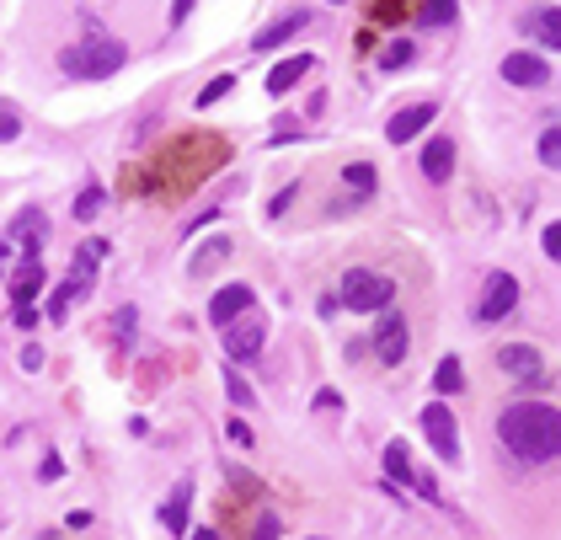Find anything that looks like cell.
<instances>
[{
  "label": "cell",
  "instance_id": "cell-1",
  "mask_svg": "<svg viewBox=\"0 0 561 540\" xmlns=\"http://www.w3.org/2000/svg\"><path fill=\"white\" fill-rule=\"evenodd\" d=\"M497 439H503V450L513 460L545 466V460L561 455V412L551 401H513V407H503V418H497Z\"/></svg>",
  "mask_w": 561,
  "mask_h": 540
},
{
  "label": "cell",
  "instance_id": "cell-2",
  "mask_svg": "<svg viewBox=\"0 0 561 540\" xmlns=\"http://www.w3.org/2000/svg\"><path fill=\"white\" fill-rule=\"evenodd\" d=\"M123 59H129V49H123L118 38H86V43H75V49L59 54V70H65L70 81H107V75L123 70Z\"/></svg>",
  "mask_w": 561,
  "mask_h": 540
},
{
  "label": "cell",
  "instance_id": "cell-3",
  "mask_svg": "<svg viewBox=\"0 0 561 540\" xmlns=\"http://www.w3.org/2000/svg\"><path fill=\"white\" fill-rule=\"evenodd\" d=\"M391 279H380V273H369V268H353L348 279H342V305L348 311H364V316H374V311H385L391 305Z\"/></svg>",
  "mask_w": 561,
  "mask_h": 540
},
{
  "label": "cell",
  "instance_id": "cell-4",
  "mask_svg": "<svg viewBox=\"0 0 561 540\" xmlns=\"http://www.w3.org/2000/svg\"><path fill=\"white\" fill-rule=\"evenodd\" d=\"M423 434L433 444V455L455 466V460H460V439H455V412H449L444 401H428V407H423Z\"/></svg>",
  "mask_w": 561,
  "mask_h": 540
},
{
  "label": "cell",
  "instance_id": "cell-5",
  "mask_svg": "<svg viewBox=\"0 0 561 540\" xmlns=\"http://www.w3.org/2000/svg\"><path fill=\"white\" fill-rule=\"evenodd\" d=\"M513 305H519V279H513V273H492L487 289H481L476 316H481V321H503Z\"/></svg>",
  "mask_w": 561,
  "mask_h": 540
},
{
  "label": "cell",
  "instance_id": "cell-6",
  "mask_svg": "<svg viewBox=\"0 0 561 540\" xmlns=\"http://www.w3.org/2000/svg\"><path fill=\"white\" fill-rule=\"evenodd\" d=\"M252 300H257V295H252V284H225L220 295L209 300V327H220V332H225L236 316L252 311Z\"/></svg>",
  "mask_w": 561,
  "mask_h": 540
},
{
  "label": "cell",
  "instance_id": "cell-7",
  "mask_svg": "<svg viewBox=\"0 0 561 540\" xmlns=\"http://www.w3.org/2000/svg\"><path fill=\"white\" fill-rule=\"evenodd\" d=\"M497 364H503L513 380H524V385H545V364H540V353H535V348H524V343L497 348Z\"/></svg>",
  "mask_w": 561,
  "mask_h": 540
},
{
  "label": "cell",
  "instance_id": "cell-8",
  "mask_svg": "<svg viewBox=\"0 0 561 540\" xmlns=\"http://www.w3.org/2000/svg\"><path fill=\"white\" fill-rule=\"evenodd\" d=\"M503 81H508V86H529V91H535V86H551V65H545L540 54H508V59H503Z\"/></svg>",
  "mask_w": 561,
  "mask_h": 540
},
{
  "label": "cell",
  "instance_id": "cell-9",
  "mask_svg": "<svg viewBox=\"0 0 561 540\" xmlns=\"http://www.w3.org/2000/svg\"><path fill=\"white\" fill-rule=\"evenodd\" d=\"M433 118H439V107H433V102H417V107H401V113L391 118V129H385V134H391V145H412L417 140V134H423L428 129V123Z\"/></svg>",
  "mask_w": 561,
  "mask_h": 540
},
{
  "label": "cell",
  "instance_id": "cell-10",
  "mask_svg": "<svg viewBox=\"0 0 561 540\" xmlns=\"http://www.w3.org/2000/svg\"><path fill=\"white\" fill-rule=\"evenodd\" d=\"M225 353L236 364L257 359V353H262V327H257V321H230V327H225Z\"/></svg>",
  "mask_w": 561,
  "mask_h": 540
},
{
  "label": "cell",
  "instance_id": "cell-11",
  "mask_svg": "<svg viewBox=\"0 0 561 540\" xmlns=\"http://www.w3.org/2000/svg\"><path fill=\"white\" fill-rule=\"evenodd\" d=\"M449 172H455V140H449V134H433V140L423 145V177L444 182Z\"/></svg>",
  "mask_w": 561,
  "mask_h": 540
},
{
  "label": "cell",
  "instance_id": "cell-12",
  "mask_svg": "<svg viewBox=\"0 0 561 540\" xmlns=\"http://www.w3.org/2000/svg\"><path fill=\"white\" fill-rule=\"evenodd\" d=\"M374 353H380V364H401V359H407V321L385 316L380 337H374Z\"/></svg>",
  "mask_w": 561,
  "mask_h": 540
},
{
  "label": "cell",
  "instance_id": "cell-13",
  "mask_svg": "<svg viewBox=\"0 0 561 540\" xmlns=\"http://www.w3.org/2000/svg\"><path fill=\"white\" fill-rule=\"evenodd\" d=\"M305 27H310V11H289V17H278V22L268 27V33H257V38H252V49H257V54H268V49H278V43H289L294 33H305Z\"/></svg>",
  "mask_w": 561,
  "mask_h": 540
},
{
  "label": "cell",
  "instance_id": "cell-14",
  "mask_svg": "<svg viewBox=\"0 0 561 540\" xmlns=\"http://www.w3.org/2000/svg\"><path fill=\"white\" fill-rule=\"evenodd\" d=\"M524 33H529V38H540V43H551V49L561 54V11H556V6L529 11V17H524Z\"/></svg>",
  "mask_w": 561,
  "mask_h": 540
},
{
  "label": "cell",
  "instance_id": "cell-15",
  "mask_svg": "<svg viewBox=\"0 0 561 540\" xmlns=\"http://www.w3.org/2000/svg\"><path fill=\"white\" fill-rule=\"evenodd\" d=\"M310 70V54H294V59H284V65H273L268 70V91L273 97H284V91H294V81Z\"/></svg>",
  "mask_w": 561,
  "mask_h": 540
},
{
  "label": "cell",
  "instance_id": "cell-16",
  "mask_svg": "<svg viewBox=\"0 0 561 540\" xmlns=\"http://www.w3.org/2000/svg\"><path fill=\"white\" fill-rule=\"evenodd\" d=\"M187 503H193V482H177L171 503L161 508V519H166V530H171V535H182V530H187Z\"/></svg>",
  "mask_w": 561,
  "mask_h": 540
},
{
  "label": "cell",
  "instance_id": "cell-17",
  "mask_svg": "<svg viewBox=\"0 0 561 540\" xmlns=\"http://www.w3.org/2000/svg\"><path fill=\"white\" fill-rule=\"evenodd\" d=\"M433 385H439L444 396H460L465 391V369H460L455 353H444V359H439V369H433Z\"/></svg>",
  "mask_w": 561,
  "mask_h": 540
},
{
  "label": "cell",
  "instance_id": "cell-18",
  "mask_svg": "<svg viewBox=\"0 0 561 540\" xmlns=\"http://www.w3.org/2000/svg\"><path fill=\"white\" fill-rule=\"evenodd\" d=\"M385 476H391V482H412L417 487V471L407 466V444H401V439L385 444Z\"/></svg>",
  "mask_w": 561,
  "mask_h": 540
},
{
  "label": "cell",
  "instance_id": "cell-19",
  "mask_svg": "<svg viewBox=\"0 0 561 540\" xmlns=\"http://www.w3.org/2000/svg\"><path fill=\"white\" fill-rule=\"evenodd\" d=\"M342 182L353 188V198H369L380 177H374V166H369V161H353V166H342Z\"/></svg>",
  "mask_w": 561,
  "mask_h": 540
},
{
  "label": "cell",
  "instance_id": "cell-20",
  "mask_svg": "<svg viewBox=\"0 0 561 540\" xmlns=\"http://www.w3.org/2000/svg\"><path fill=\"white\" fill-rule=\"evenodd\" d=\"M17 236H22V241L33 246V252H38V246H43V236H49V220H43L38 209H27L22 220H17Z\"/></svg>",
  "mask_w": 561,
  "mask_h": 540
},
{
  "label": "cell",
  "instance_id": "cell-21",
  "mask_svg": "<svg viewBox=\"0 0 561 540\" xmlns=\"http://www.w3.org/2000/svg\"><path fill=\"white\" fill-rule=\"evenodd\" d=\"M75 295H86V284H81V279L59 284V289H54V300H49V316H54V321H65V316H70V300H75Z\"/></svg>",
  "mask_w": 561,
  "mask_h": 540
},
{
  "label": "cell",
  "instance_id": "cell-22",
  "mask_svg": "<svg viewBox=\"0 0 561 540\" xmlns=\"http://www.w3.org/2000/svg\"><path fill=\"white\" fill-rule=\"evenodd\" d=\"M412 54H417V43H407V38H396L391 49L380 54V70H407L412 65Z\"/></svg>",
  "mask_w": 561,
  "mask_h": 540
},
{
  "label": "cell",
  "instance_id": "cell-23",
  "mask_svg": "<svg viewBox=\"0 0 561 540\" xmlns=\"http://www.w3.org/2000/svg\"><path fill=\"white\" fill-rule=\"evenodd\" d=\"M102 204H107V193L97 188V182H91V188H86L81 198H75V220H97V214H102Z\"/></svg>",
  "mask_w": 561,
  "mask_h": 540
},
{
  "label": "cell",
  "instance_id": "cell-24",
  "mask_svg": "<svg viewBox=\"0 0 561 540\" xmlns=\"http://www.w3.org/2000/svg\"><path fill=\"white\" fill-rule=\"evenodd\" d=\"M540 161L551 166V172H561V129H545L540 134Z\"/></svg>",
  "mask_w": 561,
  "mask_h": 540
},
{
  "label": "cell",
  "instance_id": "cell-25",
  "mask_svg": "<svg viewBox=\"0 0 561 540\" xmlns=\"http://www.w3.org/2000/svg\"><path fill=\"white\" fill-rule=\"evenodd\" d=\"M423 22H428V27L455 22V0H428V6H423Z\"/></svg>",
  "mask_w": 561,
  "mask_h": 540
},
{
  "label": "cell",
  "instance_id": "cell-26",
  "mask_svg": "<svg viewBox=\"0 0 561 540\" xmlns=\"http://www.w3.org/2000/svg\"><path fill=\"white\" fill-rule=\"evenodd\" d=\"M230 86H236V75H214V81L204 86V91H198V107H209V102H220L225 97V91Z\"/></svg>",
  "mask_w": 561,
  "mask_h": 540
},
{
  "label": "cell",
  "instance_id": "cell-27",
  "mask_svg": "<svg viewBox=\"0 0 561 540\" xmlns=\"http://www.w3.org/2000/svg\"><path fill=\"white\" fill-rule=\"evenodd\" d=\"M225 385H230V401H236V407H246V401H252V385H246L236 369H225Z\"/></svg>",
  "mask_w": 561,
  "mask_h": 540
},
{
  "label": "cell",
  "instance_id": "cell-28",
  "mask_svg": "<svg viewBox=\"0 0 561 540\" xmlns=\"http://www.w3.org/2000/svg\"><path fill=\"white\" fill-rule=\"evenodd\" d=\"M17 134H22V118L11 113V107H0V145H11Z\"/></svg>",
  "mask_w": 561,
  "mask_h": 540
},
{
  "label": "cell",
  "instance_id": "cell-29",
  "mask_svg": "<svg viewBox=\"0 0 561 540\" xmlns=\"http://www.w3.org/2000/svg\"><path fill=\"white\" fill-rule=\"evenodd\" d=\"M540 246H545V257H551V262H561V220H556V225H545Z\"/></svg>",
  "mask_w": 561,
  "mask_h": 540
},
{
  "label": "cell",
  "instance_id": "cell-30",
  "mask_svg": "<svg viewBox=\"0 0 561 540\" xmlns=\"http://www.w3.org/2000/svg\"><path fill=\"white\" fill-rule=\"evenodd\" d=\"M252 540H278V514H262V524H257Z\"/></svg>",
  "mask_w": 561,
  "mask_h": 540
},
{
  "label": "cell",
  "instance_id": "cell-31",
  "mask_svg": "<svg viewBox=\"0 0 561 540\" xmlns=\"http://www.w3.org/2000/svg\"><path fill=\"white\" fill-rule=\"evenodd\" d=\"M59 476H65V460L49 455V460H43V482H59Z\"/></svg>",
  "mask_w": 561,
  "mask_h": 540
},
{
  "label": "cell",
  "instance_id": "cell-32",
  "mask_svg": "<svg viewBox=\"0 0 561 540\" xmlns=\"http://www.w3.org/2000/svg\"><path fill=\"white\" fill-rule=\"evenodd\" d=\"M294 193H300V188H284V193H273V204H268V214H284V209L294 204Z\"/></svg>",
  "mask_w": 561,
  "mask_h": 540
},
{
  "label": "cell",
  "instance_id": "cell-33",
  "mask_svg": "<svg viewBox=\"0 0 561 540\" xmlns=\"http://www.w3.org/2000/svg\"><path fill=\"white\" fill-rule=\"evenodd\" d=\"M11 321H17V327H38V311H33V305H17V311H11Z\"/></svg>",
  "mask_w": 561,
  "mask_h": 540
},
{
  "label": "cell",
  "instance_id": "cell-34",
  "mask_svg": "<svg viewBox=\"0 0 561 540\" xmlns=\"http://www.w3.org/2000/svg\"><path fill=\"white\" fill-rule=\"evenodd\" d=\"M230 439H236V444H252V428H246V423L236 418V423H230Z\"/></svg>",
  "mask_w": 561,
  "mask_h": 540
},
{
  "label": "cell",
  "instance_id": "cell-35",
  "mask_svg": "<svg viewBox=\"0 0 561 540\" xmlns=\"http://www.w3.org/2000/svg\"><path fill=\"white\" fill-rule=\"evenodd\" d=\"M22 369H43V348H27L22 353Z\"/></svg>",
  "mask_w": 561,
  "mask_h": 540
},
{
  "label": "cell",
  "instance_id": "cell-36",
  "mask_svg": "<svg viewBox=\"0 0 561 540\" xmlns=\"http://www.w3.org/2000/svg\"><path fill=\"white\" fill-rule=\"evenodd\" d=\"M187 11H193V0H177V6H171V22H182Z\"/></svg>",
  "mask_w": 561,
  "mask_h": 540
},
{
  "label": "cell",
  "instance_id": "cell-37",
  "mask_svg": "<svg viewBox=\"0 0 561 540\" xmlns=\"http://www.w3.org/2000/svg\"><path fill=\"white\" fill-rule=\"evenodd\" d=\"M6 257H11V246H6V241H0V273H6Z\"/></svg>",
  "mask_w": 561,
  "mask_h": 540
},
{
  "label": "cell",
  "instance_id": "cell-38",
  "mask_svg": "<svg viewBox=\"0 0 561 540\" xmlns=\"http://www.w3.org/2000/svg\"><path fill=\"white\" fill-rule=\"evenodd\" d=\"M193 540H220V535H214V530H193Z\"/></svg>",
  "mask_w": 561,
  "mask_h": 540
},
{
  "label": "cell",
  "instance_id": "cell-39",
  "mask_svg": "<svg viewBox=\"0 0 561 540\" xmlns=\"http://www.w3.org/2000/svg\"><path fill=\"white\" fill-rule=\"evenodd\" d=\"M332 6H342V0H332Z\"/></svg>",
  "mask_w": 561,
  "mask_h": 540
}]
</instances>
